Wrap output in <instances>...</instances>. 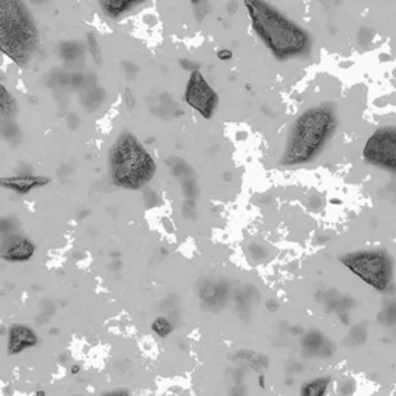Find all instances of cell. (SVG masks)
Wrapping results in <instances>:
<instances>
[{"instance_id": "6da1fadb", "label": "cell", "mask_w": 396, "mask_h": 396, "mask_svg": "<svg viewBox=\"0 0 396 396\" xmlns=\"http://www.w3.org/2000/svg\"><path fill=\"white\" fill-rule=\"evenodd\" d=\"M252 31L277 61H290L309 53L311 34L290 16L265 2H245Z\"/></svg>"}, {"instance_id": "7a4b0ae2", "label": "cell", "mask_w": 396, "mask_h": 396, "mask_svg": "<svg viewBox=\"0 0 396 396\" xmlns=\"http://www.w3.org/2000/svg\"><path fill=\"white\" fill-rule=\"evenodd\" d=\"M336 126L337 116L331 104L314 105L302 111L288 130L280 163L284 166L311 163L324 150Z\"/></svg>"}, {"instance_id": "3957f363", "label": "cell", "mask_w": 396, "mask_h": 396, "mask_svg": "<svg viewBox=\"0 0 396 396\" xmlns=\"http://www.w3.org/2000/svg\"><path fill=\"white\" fill-rule=\"evenodd\" d=\"M108 167L113 184L130 190L143 189L156 172L153 156L130 132H121L110 147Z\"/></svg>"}, {"instance_id": "277c9868", "label": "cell", "mask_w": 396, "mask_h": 396, "mask_svg": "<svg viewBox=\"0 0 396 396\" xmlns=\"http://www.w3.org/2000/svg\"><path fill=\"white\" fill-rule=\"evenodd\" d=\"M39 47V31L28 7L16 0H0V51L23 67Z\"/></svg>"}, {"instance_id": "5b68a950", "label": "cell", "mask_w": 396, "mask_h": 396, "mask_svg": "<svg viewBox=\"0 0 396 396\" xmlns=\"http://www.w3.org/2000/svg\"><path fill=\"white\" fill-rule=\"evenodd\" d=\"M362 282L379 293H387L393 284V259L384 249H358L339 257Z\"/></svg>"}, {"instance_id": "8992f818", "label": "cell", "mask_w": 396, "mask_h": 396, "mask_svg": "<svg viewBox=\"0 0 396 396\" xmlns=\"http://www.w3.org/2000/svg\"><path fill=\"white\" fill-rule=\"evenodd\" d=\"M364 161L396 175V126H385L372 133L362 150Z\"/></svg>"}, {"instance_id": "52a82bcc", "label": "cell", "mask_w": 396, "mask_h": 396, "mask_svg": "<svg viewBox=\"0 0 396 396\" xmlns=\"http://www.w3.org/2000/svg\"><path fill=\"white\" fill-rule=\"evenodd\" d=\"M184 101L205 120H211L218 107V95L200 71H192L184 89Z\"/></svg>"}, {"instance_id": "ba28073f", "label": "cell", "mask_w": 396, "mask_h": 396, "mask_svg": "<svg viewBox=\"0 0 396 396\" xmlns=\"http://www.w3.org/2000/svg\"><path fill=\"white\" fill-rule=\"evenodd\" d=\"M36 254V245L25 235L14 234L0 242V260L10 263H22L31 260Z\"/></svg>"}, {"instance_id": "9c48e42d", "label": "cell", "mask_w": 396, "mask_h": 396, "mask_svg": "<svg viewBox=\"0 0 396 396\" xmlns=\"http://www.w3.org/2000/svg\"><path fill=\"white\" fill-rule=\"evenodd\" d=\"M198 297L202 300L203 308L218 311L229 297V287L220 279H205L198 285Z\"/></svg>"}, {"instance_id": "30bf717a", "label": "cell", "mask_w": 396, "mask_h": 396, "mask_svg": "<svg viewBox=\"0 0 396 396\" xmlns=\"http://www.w3.org/2000/svg\"><path fill=\"white\" fill-rule=\"evenodd\" d=\"M8 342H7V350L8 354H20L25 350H30L39 344V337L36 331L23 324H13L8 331Z\"/></svg>"}, {"instance_id": "8fae6325", "label": "cell", "mask_w": 396, "mask_h": 396, "mask_svg": "<svg viewBox=\"0 0 396 396\" xmlns=\"http://www.w3.org/2000/svg\"><path fill=\"white\" fill-rule=\"evenodd\" d=\"M50 178L45 175H31V174H23V175H11V177H0V187L13 190L16 193L25 195L30 193L34 189L44 187L50 184Z\"/></svg>"}, {"instance_id": "7c38bea8", "label": "cell", "mask_w": 396, "mask_h": 396, "mask_svg": "<svg viewBox=\"0 0 396 396\" xmlns=\"http://www.w3.org/2000/svg\"><path fill=\"white\" fill-rule=\"evenodd\" d=\"M139 4L141 2H135V0H101L99 7L107 17L118 19L136 8Z\"/></svg>"}, {"instance_id": "4fadbf2b", "label": "cell", "mask_w": 396, "mask_h": 396, "mask_svg": "<svg viewBox=\"0 0 396 396\" xmlns=\"http://www.w3.org/2000/svg\"><path fill=\"white\" fill-rule=\"evenodd\" d=\"M330 387L328 376H319L306 381L300 387V396H325Z\"/></svg>"}, {"instance_id": "5bb4252c", "label": "cell", "mask_w": 396, "mask_h": 396, "mask_svg": "<svg viewBox=\"0 0 396 396\" xmlns=\"http://www.w3.org/2000/svg\"><path fill=\"white\" fill-rule=\"evenodd\" d=\"M169 166H171V171L172 174L181 181H189V180H193V171L190 169V166L184 161V160H180V158H172V160L169 161Z\"/></svg>"}, {"instance_id": "9a60e30c", "label": "cell", "mask_w": 396, "mask_h": 396, "mask_svg": "<svg viewBox=\"0 0 396 396\" xmlns=\"http://www.w3.org/2000/svg\"><path fill=\"white\" fill-rule=\"evenodd\" d=\"M17 110V104L14 96L7 90V87L0 82V113L2 115H13Z\"/></svg>"}, {"instance_id": "2e32d148", "label": "cell", "mask_w": 396, "mask_h": 396, "mask_svg": "<svg viewBox=\"0 0 396 396\" xmlns=\"http://www.w3.org/2000/svg\"><path fill=\"white\" fill-rule=\"evenodd\" d=\"M152 331L158 337H167L174 331V324L167 318H164V316H158L152 322Z\"/></svg>"}, {"instance_id": "e0dca14e", "label": "cell", "mask_w": 396, "mask_h": 396, "mask_svg": "<svg viewBox=\"0 0 396 396\" xmlns=\"http://www.w3.org/2000/svg\"><path fill=\"white\" fill-rule=\"evenodd\" d=\"M87 48H89V53L92 54V58L95 59L96 64H102V56H101V45H99V41L96 39V34L95 33H89L87 34Z\"/></svg>"}, {"instance_id": "ac0fdd59", "label": "cell", "mask_w": 396, "mask_h": 396, "mask_svg": "<svg viewBox=\"0 0 396 396\" xmlns=\"http://www.w3.org/2000/svg\"><path fill=\"white\" fill-rule=\"evenodd\" d=\"M82 53V47L77 42H65L61 45V56L65 61H73Z\"/></svg>"}, {"instance_id": "d6986e66", "label": "cell", "mask_w": 396, "mask_h": 396, "mask_svg": "<svg viewBox=\"0 0 396 396\" xmlns=\"http://www.w3.org/2000/svg\"><path fill=\"white\" fill-rule=\"evenodd\" d=\"M324 342H325V339L319 331H311L305 336L302 345H305V348H311L314 351V350H319L324 345Z\"/></svg>"}, {"instance_id": "ffe728a7", "label": "cell", "mask_w": 396, "mask_h": 396, "mask_svg": "<svg viewBox=\"0 0 396 396\" xmlns=\"http://www.w3.org/2000/svg\"><path fill=\"white\" fill-rule=\"evenodd\" d=\"M17 226H19L17 220L13 218V217H7V218L0 220V235H2V239H7V237H10V235H14Z\"/></svg>"}, {"instance_id": "44dd1931", "label": "cell", "mask_w": 396, "mask_h": 396, "mask_svg": "<svg viewBox=\"0 0 396 396\" xmlns=\"http://www.w3.org/2000/svg\"><path fill=\"white\" fill-rule=\"evenodd\" d=\"M248 252H249V257L254 259V260L263 262V260L266 259V248H263V246H260V245H257V243L249 245Z\"/></svg>"}, {"instance_id": "7402d4cb", "label": "cell", "mask_w": 396, "mask_h": 396, "mask_svg": "<svg viewBox=\"0 0 396 396\" xmlns=\"http://www.w3.org/2000/svg\"><path fill=\"white\" fill-rule=\"evenodd\" d=\"M183 215L186 218H195L196 215V206H195V200H186L183 205Z\"/></svg>"}, {"instance_id": "603a6c76", "label": "cell", "mask_w": 396, "mask_h": 396, "mask_svg": "<svg viewBox=\"0 0 396 396\" xmlns=\"http://www.w3.org/2000/svg\"><path fill=\"white\" fill-rule=\"evenodd\" d=\"M180 65L184 68V70H187V71H198V68H200V65L198 64H195L193 61H187V59H181L180 61Z\"/></svg>"}, {"instance_id": "cb8c5ba5", "label": "cell", "mask_w": 396, "mask_h": 396, "mask_svg": "<svg viewBox=\"0 0 396 396\" xmlns=\"http://www.w3.org/2000/svg\"><path fill=\"white\" fill-rule=\"evenodd\" d=\"M124 104H126V107H127V108H133V107H135V104H136V99H135L133 93H132L129 89L124 92Z\"/></svg>"}, {"instance_id": "d4e9b609", "label": "cell", "mask_w": 396, "mask_h": 396, "mask_svg": "<svg viewBox=\"0 0 396 396\" xmlns=\"http://www.w3.org/2000/svg\"><path fill=\"white\" fill-rule=\"evenodd\" d=\"M102 396H130V393L126 388H115V390L105 391Z\"/></svg>"}, {"instance_id": "484cf974", "label": "cell", "mask_w": 396, "mask_h": 396, "mask_svg": "<svg viewBox=\"0 0 396 396\" xmlns=\"http://www.w3.org/2000/svg\"><path fill=\"white\" fill-rule=\"evenodd\" d=\"M217 58H218V61H221V62H226V61H229V59L232 58V51H231V50H228V48H221V50H218V53H217Z\"/></svg>"}, {"instance_id": "4316f807", "label": "cell", "mask_w": 396, "mask_h": 396, "mask_svg": "<svg viewBox=\"0 0 396 396\" xmlns=\"http://www.w3.org/2000/svg\"><path fill=\"white\" fill-rule=\"evenodd\" d=\"M266 305H268L269 311H275V309H277V306H279V303H277L275 300H272V299H269V300L266 302Z\"/></svg>"}, {"instance_id": "83f0119b", "label": "cell", "mask_w": 396, "mask_h": 396, "mask_svg": "<svg viewBox=\"0 0 396 396\" xmlns=\"http://www.w3.org/2000/svg\"><path fill=\"white\" fill-rule=\"evenodd\" d=\"M79 370H81V367H79V365H73L70 372H71V375H77V373H79Z\"/></svg>"}, {"instance_id": "f1b7e54d", "label": "cell", "mask_w": 396, "mask_h": 396, "mask_svg": "<svg viewBox=\"0 0 396 396\" xmlns=\"http://www.w3.org/2000/svg\"><path fill=\"white\" fill-rule=\"evenodd\" d=\"M37 396H45V391H42V390L37 391Z\"/></svg>"}]
</instances>
